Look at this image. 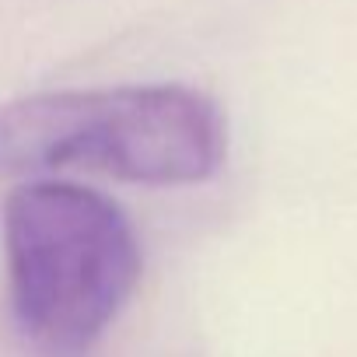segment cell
<instances>
[{
	"label": "cell",
	"mask_w": 357,
	"mask_h": 357,
	"mask_svg": "<svg viewBox=\"0 0 357 357\" xmlns=\"http://www.w3.org/2000/svg\"><path fill=\"white\" fill-rule=\"evenodd\" d=\"M225 154L221 109L183 84L43 91L0 105V178L84 168L140 186H193Z\"/></svg>",
	"instance_id": "1"
},
{
	"label": "cell",
	"mask_w": 357,
	"mask_h": 357,
	"mask_svg": "<svg viewBox=\"0 0 357 357\" xmlns=\"http://www.w3.org/2000/svg\"><path fill=\"white\" fill-rule=\"evenodd\" d=\"M4 259L15 322L43 357H84L140 280V242L123 207L53 178L8 197Z\"/></svg>",
	"instance_id": "2"
}]
</instances>
